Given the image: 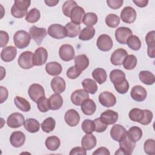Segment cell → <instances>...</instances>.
Segmentation results:
<instances>
[{"label": "cell", "mask_w": 155, "mask_h": 155, "mask_svg": "<svg viewBox=\"0 0 155 155\" xmlns=\"http://www.w3.org/2000/svg\"><path fill=\"white\" fill-rule=\"evenodd\" d=\"M29 0H16L11 8V14L16 18H22L27 15L28 8L30 5Z\"/></svg>", "instance_id": "cell-1"}, {"label": "cell", "mask_w": 155, "mask_h": 155, "mask_svg": "<svg viewBox=\"0 0 155 155\" xmlns=\"http://www.w3.org/2000/svg\"><path fill=\"white\" fill-rule=\"evenodd\" d=\"M31 40V36L25 30H18L13 36V42L15 46L20 49L27 47Z\"/></svg>", "instance_id": "cell-2"}, {"label": "cell", "mask_w": 155, "mask_h": 155, "mask_svg": "<svg viewBox=\"0 0 155 155\" xmlns=\"http://www.w3.org/2000/svg\"><path fill=\"white\" fill-rule=\"evenodd\" d=\"M136 143L130 140L127 136L119 142L120 148L115 153V154H127L130 155L133 153L135 148Z\"/></svg>", "instance_id": "cell-3"}, {"label": "cell", "mask_w": 155, "mask_h": 155, "mask_svg": "<svg viewBox=\"0 0 155 155\" xmlns=\"http://www.w3.org/2000/svg\"><path fill=\"white\" fill-rule=\"evenodd\" d=\"M47 32L49 36L57 39H63L67 36V31L65 27L59 24H54L50 25Z\"/></svg>", "instance_id": "cell-4"}, {"label": "cell", "mask_w": 155, "mask_h": 155, "mask_svg": "<svg viewBox=\"0 0 155 155\" xmlns=\"http://www.w3.org/2000/svg\"><path fill=\"white\" fill-rule=\"evenodd\" d=\"M33 53L30 51L22 52L19 56L18 63L19 67L23 69H30L34 65L33 62Z\"/></svg>", "instance_id": "cell-5"}, {"label": "cell", "mask_w": 155, "mask_h": 155, "mask_svg": "<svg viewBox=\"0 0 155 155\" xmlns=\"http://www.w3.org/2000/svg\"><path fill=\"white\" fill-rule=\"evenodd\" d=\"M28 93L30 99L36 103H37L41 98L45 96L44 88L38 84H31L28 90Z\"/></svg>", "instance_id": "cell-6"}, {"label": "cell", "mask_w": 155, "mask_h": 155, "mask_svg": "<svg viewBox=\"0 0 155 155\" xmlns=\"http://www.w3.org/2000/svg\"><path fill=\"white\" fill-rule=\"evenodd\" d=\"M96 45L101 51H108L113 47V42L109 35L107 34H102L98 37L96 42Z\"/></svg>", "instance_id": "cell-7"}, {"label": "cell", "mask_w": 155, "mask_h": 155, "mask_svg": "<svg viewBox=\"0 0 155 155\" xmlns=\"http://www.w3.org/2000/svg\"><path fill=\"white\" fill-rule=\"evenodd\" d=\"M47 58L48 53L47 50L42 47H39L35 50L33 54V65L35 66H41L47 62Z\"/></svg>", "instance_id": "cell-8"}, {"label": "cell", "mask_w": 155, "mask_h": 155, "mask_svg": "<svg viewBox=\"0 0 155 155\" xmlns=\"http://www.w3.org/2000/svg\"><path fill=\"white\" fill-rule=\"evenodd\" d=\"M110 136L114 140L119 142L127 136V131L124 126L116 124L110 130Z\"/></svg>", "instance_id": "cell-9"}, {"label": "cell", "mask_w": 155, "mask_h": 155, "mask_svg": "<svg viewBox=\"0 0 155 155\" xmlns=\"http://www.w3.org/2000/svg\"><path fill=\"white\" fill-rule=\"evenodd\" d=\"M132 34L133 32L130 28L120 27L115 31V38L119 44H126L127 39Z\"/></svg>", "instance_id": "cell-10"}, {"label": "cell", "mask_w": 155, "mask_h": 155, "mask_svg": "<svg viewBox=\"0 0 155 155\" xmlns=\"http://www.w3.org/2000/svg\"><path fill=\"white\" fill-rule=\"evenodd\" d=\"M29 34L36 43L38 45H40L44 38L46 36L47 31L44 28H40L33 25L29 30Z\"/></svg>", "instance_id": "cell-11"}, {"label": "cell", "mask_w": 155, "mask_h": 155, "mask_svg": "<svg viewBox=\"0 0 155 155\" xmlns=\"http://www.w3.org/2000/svg\"><path fill=\"white\" fill-rule=\"evenodd\" d=\"M74 50L70 44H64L61 46L59 50L60 58L64 61H70L74 58Z\"/></svg>", "instance_id": "cell-12"}, {"label": "cell", "mask_w": 155, "mask_h": 155, "mask_svg": "<svg viewBox=\"0 0 155 155\" xmlns=\"http://www.w3.org/2000/svg\"><path fill=\"white\" fill-rule=\"evenodd\" d=\"M25 122L24 116L19 113H13L7 118V124L12 128H16L21 127Z\"/></svg>", "instance_id": "cell-13"}, {"label": "cell", "mask_w": 155, "mask_h": 155, "mask_svg": "<svg viewBox=\"0 0 155 155\" xmlns=\"http://www.w3.org/2000/svg\"><path fill=\"white\" fill-rule=\"evenodd\" d=\"M99 101L104 107H111L116 104V98L112 93L109 91H104L99 94Z\"/></svg>", "instance_id": "cell-14"}, {"label": "cell", "mask_w": 155, "mask_h": 155, "mask_svg": "<svg viewBox=\"0 0 155 155\" xmlns=\"http://www.w3.org/2000/svg\"><path fill=\"white\" fill-rule=\"evenodd\" d=\"M89 98L88 93L85 90L78 89L75 90L71 94V101L75 105H81L84 101Z\"/></svg>", "instance_id": "cell-15"}, {"label": "cell", "mask_w": 155, "mask_h": 155, "mask_svg": "<svg viewBox=\"0 0 155 155\" xmlns=\"http://www.w3.org/2000/svg\"><path fill=\"white\" fill-rule=\"evenodd\" d=\"M120 18L124 22L132 24L136 19V12L131 7H125L120 13Z\"/></svg>", "instance_id": "cell-16"}, {"label": "cell", "mask_w": 155, "mask_h": 155, "mask_svg": "<svg viewBox=\"0 0 155 155\" xmlns=\"http://www.w3.org/2000/svg\"><path fill=\"white\" fill-rule=\"evenodd\" d=\"M66 124L70 127L76 126L80 120V115L74 109H70L66 111L64 116Z\"/></svg>", "instance_id": "cell-17"}, {"label": "cell", "mask_w": 155, "mask_h": 155, "mask_svg": "<svg viewBox=\"0 0 155 155\" xmlns=\"http://www.w3.org/2000/svg\"><path fill=\"white\" fill-rule=\"evenodd\" d=\"M130 95L133 100L137 102H142L146 99L147 92L144 87L137 85L132 88Z\"/></svg>", "instance_id": "cell-18"}, {"label": "cell", "mask_w": 155, "mask_h": 155, "mask_svg": "<svg viewBox=\"0 0 155 155\" xmlns=\"http://www.w3.org/2000/svg\"><path fill=\"white\" fill-rule=\"evenodd\" d=\"M128 55L127 51L124 48L116 49L112 53L110 58L111 64L114 65H120L122 64L125 58Z\"/></svg>", "instance_id": "cell-19"}, {"label": "cell", "mask_w": 155, "mask_h": 155, "mask_svg": "<svg viewBox=\"0 0 155 155\" xmlns=\"http://www.w3.org/2000/svg\"><path fill=\"white\" fill-rule=\"evenodd\" d=\"M17 49L14 46L10 45L4 47L1 53V59L6 62L12 61L16 56Z\"/></svg>", "instance_id": "cell-20"}, {"label": "cell", "mask_w": 155, "mask_h": 155, "mask_svg": "<svg viewBox=\"0 0 155 155\" xmlns=\"http://www.w3.org/2000/svg\"><path fill=\"white\" fill-rule=\"evenodd\" d=\"M118 113L111 110H107L103 112L100 116L101 120L105 124L111 125L114 124L118 119Z\"/></svg>", "instance_id": "cell-21"}, {"label": "cell", "mask_w": 155, "mask_h": 155, "mask_svg": "<svg viewBox=\"0 0 155 155\" xmlns=\"http://www.w3.org/2000/svg\"><path fill=\"white\" fill-rule=\"evenodd\" d=\"M154 30L149 31L145 37V41L147 44V54L151 58L155 57V41H154Z\"/></svg>", "instance_id": "cell-22"}, {"label": "cell", "mask_w": 155, "mask_h": 155, "mask_svg": "<svg viewBox=\"0 0 155 155\" xmlns=\"http://www.w3.org/2000/svg\"><path fill=\"white\" fill-rule=\"evenodd\" d=\"M50 85L53 91L55 93L61 94L63 93L65 90V81L60 76H56L53 78L51 81Z\"/></svg>", "instance_id": "cell-23"}, {"label": "cell", "mask_w": 155, "mask_h": 155, "mask_svg": "<svg viewBox=\"0 0 155 155\" xmlns=\"http://www.w3.org/2000/svg\"><path fill=\"white\" fill-rule=\"evenodd\" d=\"M25 140V134L19 131H14L12 133L10 137V142L11 145L16 148L22 147Z\"/></svg>", "instance_id": "cell-24"}, {"label": "cell", "mask_w": 155, "mask_h": 155, "mask_svg": "<svg viewBox=\"0 0 155 155\" xmlns=\"http://www.w3.org/2000/svg\"><path fill=\"white\" fill-rule=\"evenodd\" d=\"M85 14L84 9L82 7L78 5L71 10L70 15V18L73 23L80 25V24L82 22Z\"/></svg>", "instance_id": "cell-25"}, {"label": "cell", "mask_w": 155, "mask_h": 155, "mask_svg": "<svg viewBox=\"0 0 155 155\" xmlns=\"http://www.w3.org/2000/svg\"><path fill=\"white\" fill-rule=\"evenodd\" d=\"M82 148L85 151L94 148L96 145V138L92 134H87L82 139Z\"/></svg>", "instance_id": "cell-26"}, {"label": "cell", "mask_w": 155, "mask_h": 155, "mask_svg": "<svg viewBox=\"0 0 155 155\" xmlns=\"http://www.w3.org/2000/svg\"><path fill=\"white\" fill-rule=\"evenodd\" d=\"M110 79L114 86L117 85L126 80L124 72L119 69L112 70L110 73Z\"/></svg>", "instance_id": "cell-27"}, {"label": "cell", "mask_w": 155, "mask_h": 155, "mask_svg": "<svg viewBox=\"0 0 155 155\" xmlns=\"http://www.w3.org/2000/svg\"><path fill=\"white\" fill-rule=\"evenodd\" d=\"M81 109L84 114L90 116L93 114L96 111V105L93 100L88 98L81 104Z\"/></svg>", "instance_id": "cell-28"}, {"label": "cell", "mask_w": 155, "mask_h": 155, "mask_svg": "<svg viewBox=\"0 0 155 155\" xmlns=\"http://www.w3.org/2000/svg\"><path fill=\"white\" fill-rule=\"evenodd\" d=\"M49 106L50 110H57L61 108L63 104V99L62 96L58 93L52 94L49 99Z\"/></svg>", "instance_id": "cell-29"}, {"label": "cell", "mask_w": 155, "mask_h": 155, "mask_svg": "<svg viewBox=\"0 0 155 155\" xmlns=\"http://www.w3.org/2000/svg\"><path fill=\"white\" fill-rule=\"evenodd\" d=\"M75 67L81 71L85 70L89 65V59L85 54H79L74 58Z\"/></svg>", "instance_id": "cell-30"}, {"label": "cell", "mask_w": 155, "mask_h": 155, "mask_svg": "<svg viewBox=\"0 0 155 155\" xmlns=\"http://www.w3.org/2000/svg\"><path fill=\"white\" fill-rule=\"evenodd\" d=\"M47 73L51 76H58L60 74L62 70V65L57 62H50L45 65Z\"/></svg>", "instance_id": "cell-31"}, {"label": "cell", "mask_w": 155, "mask_h": 155, "mask_svg": "<svg viewBox=\"0 0 155 155\" xmlns=\"http://www.w3.org/2000/svg\"><path fill=\"white\" fill-rule=\"evenodd\" d=\"M145 116V110L134 108L131 109L128 114L129 118L134 122H139L141 124Z\"/></svg>", "instance_id": "cell-32"}, {"label": "cell", "mask_w": 155, "mask_h": 155, "mask_svg": "<svg viewBox=\"0 0 155 155\" xmlns=\"http://www.w3.org/2000/svg\"><path fill=\"white\" fill-rule=\"evenodd\" d=\"M24 127L27 131L31 133H34L38 132L39 130L40 124L36 119L33 118H29L25 120L24 123Z\"/></svg>", "instance_id": "cell-33"}, {"label": "cell", "mask_w": 155, "mask_h": 155, "mask_svg": "<svg viewBox=\"0 0 155 155\" xmlns=\"http://www.w3.org/2000/svg\"><path fill=\"white\" fill-rule=\"evenodd\" d=\"M142 136V131L140 128L134 126L129 128L127 131L128 138L133 141V142H136L139 141Z\"/></svg>", "instance_id": "cell-34"}, {"label": "cell", "mask_w": 155, "mask_h": 155, "mask_svg": "<svg viewBox=\"0 0 155 155\" xmlns=\"http://www.w3.org/2000/svg\"><path fill=\"white\" fill-rule=\"evenodd\" d=\"M139 78L140 81L145 85H153L155 82L154 75L150 71L143 70L139 72Z\"/></svg>", "instance_id": "cell-35"}, {"label": "cell", "mask_w": 155, "mask_h": 155, "mask_svg": "<svg viewBox=\"0 0 155 155\" xmlns=\"http://www.w3.org/2000/svg\"><path fill=\"white\" fill-rule=\"evenodd\" d=\"M14 102L16 107L24 112H28L31 109L29 102L26 99L21 96H16L14 99Z\"/></svg>", "instance_id": "cell-36"}, {"label": "cell", "mask_w": 155, "mask_h": 155, "mask_svg": "<svg viewBox=\"0 0 155 155\" xmlns=\"http://www.w3.org/2000/svg\"><path fill=\"white\" fill-rule=\"evenodd\" d=\"M45 145L48 150L56 151L59 148L61 145V141L57 136H51L46 139Z\"/></svg>", "instance_id": "cell-37"}, {"label": "cell", "mask_w": 155, "mask_h": 155, "mask_svg": "<svg viewBox=\"0 0 155 155\" xmlns=\"http://www.w3.org/2000/svg\"><path fill=\"white\" fill-rule=\"evenodd\" d=\"M65 28L67 31V36L69 38H75L78 36L81 31L80 25L73 23L72 22H68Z\"/></svg>", "instance_id": "cell-38"}, {"label": "cell", "mask_w": 155, "mask_h": 155, "mask_svg": "<svg viewBox=\"0 0 155 155\" xmlns=\"http://www.w3.org/2000/svg\"><path fill=\"white\" fill-rule=\"evenodd\" d=\"M92 76L94 79L99 84L104 83L107 79V74L105 70L102 68H97L92 72Z\"/></svg>", "instance_id": "cell-39"}, {"label": "cell", "mask_w": 155, "mask_h": 155, "mask_svg": "<svg viewBox=\"0 0 155 155\" xmlns=\"http://www.w3.org/2000/svg\"><path fill=\"white\" fill-rule=\"evenodd\" d=\"M82 85L85 91L91 94H95L97 90L96 82L94 80L90 78L85 79L82 82Z\"/></svg>", "instance_id": "cell-40"}, {"label": "cell", "mask_w": 155, "mask_h": 155, "mask_svg": "<svg viewBox=\"0 0 155 155\" xmlns=\"http://www.w3.org/2000/svg\"><path fill=\"white\" fill-rule=\"evenodd\" d=\"M95 35V29L93 27H86L84 28L79 35V39L82 41H89Z\"/></svg>", "instance_id": "cell-41"}, {"label": "cell", "mask_w": 155, "mask_h": 155, "mask_svg": "<svg viewBox=\"0 0 155 155\" xmlns=\"http://www.w3.org/2000/svg\"><path fill=\"white\" fill-rule=\"evenodd\" d=\"M137 60L136 57L133 54L127 55L125 58L122 64L124 68L128 70H131L134 69L137 65Z\"/></svg>", "instance_id": "cell-42"}, {"label": "cell", "mask_w": 155, "mask_h": 155, "mask_svg": "<svg viewBox=\"0 0 155 155\" xmlns=\"http://www.w3.org/2000/svg\"><path fill=\"white\" fill-rule=\"evenodd\" d=\"M97 20L98 18L96 13L88 12L85 14L82 19V22L87 27H93V25L97 23Z\"/></svg>", "instance_id": "cell-43"}, {"label": "cell", "mask_w": 155, "mask_h": 155, "mask_svg": "<svg viewBox=\"0 0 155 155\" xmlns=\"http://www.w3.org/2000/svg\"><path fill=\"white\" fill-rule=\"evenodd\" d=\"M56 125V122L55 120L53 117H48L45 119L41 124V128L43 131L48 133L51 131H52Z\"/></svg>", "instance_id": "cell-44"}, {"label": "cell", "mask_w": 155, "mask_h": 155, "mask_svg": "<svg viewBox=\"0 0 155 155\" xmlns=\"http://www.w3.org/2000/svg\"><path fill=\"white\" fill-rule=\"evenodd\" d=\"M127 44L129 48L134 51L139 50L141 47V41L136 35L130 36L127 39Z\"/></svg>", "instance_id": "cell-45"}, {"label": "cell", "mask_w": 155, "mask_h": 155, "mask_svg": "<svg viewBox=\"0 0 155 155\" xmlns=\"http://www.w3.org/2000/svg\"><path fill=\"white\" fill-rule=\"evenodd\" d=\"M40 17L41 13L39 10L36 8H33L27 13L25 20L29 23H35L39 20Z\"/></svg>", "instance_id": "cell-46"}, {"label": "cell", "mask_w": 155, "mask_h": 155, "mask_svg": "<svg viewBox=\"0 0 155 155\" xmlns=\"http://www.w3.org/2000/svg\"><path fill=\"white\" fill-rule=\"evenodd\" d=\"M105 21L108 27L116 28L120 23V18L115 14H109L106 16Z\"/></svg>", "instance_id": "cell-47"}, {"label": "cell", "mask_w": 155, "mask_h": 155, "mask_svg": "<svg viewBox=\"0 0 155 155\" xmlns=\"http://www.w3.org/2000/svg\"><path fill=\"white\" fill-rule=\"evenodd\" d=\"M78 6L77 3L74 1H71V0H68L66 1L63 5H62V12L64 15L67 16L70 18V15L71 12V10L75 7Z\"/></svg>", "instance_id": "cell-48"}, {"label": "cell", "mask_w": 155, "mask_h": 155, "mask_svg": "<svg viewBox=\"0 0 155 155\" xmlns=\"http://www.w3.org/2000/svg\"><path fill=\"white\" fill-rule=\"evenodd\" d=\"M143 150L146 154L150 155L155 154V142L153 139H147L143 145Z\"/></svg>", "instance_id": "cell-49"}, {"label": "cell", "mask_w": 155, "mask_h": 155, "mask_svg": "<svg viewBox=\"0 0 155 155\" xmlns=\"http://www.w3.org/2000/svg\"><path fill=\"white\" fill-rule=\"evenodd\" d=\"M81 127L84 132L86 134H91L94 131V122L90 119L84 120L81 125Z\"/></svg>", "instance_id": "cell-50"}, {"label": "cell", "mask_w": 155, "mask_h": 155, "mask_svg": "<svg viewBox=\"0 0 155 155\" xmlns=\"http://www.w3.org/2000/svg\"><path fill=\"white\" fill-rule=\"evenodd\" d=\"M36 104H37L38 108L41 112L45 113L50 110L48 99L47 98H46L45 96L41 98L37 102Z\"/></svg>", "instance_id": "cell-51"}, {"label": "cell", "mask_w": 155, "mask_h": 155, "mask_svg": "<svg viewBox=\"0 0 155 155\" xmlns=\"http://www.w3.org/2000/svg\"><path fill=\"white\" fill-rule=\"evenodd\" d=\"M94 131L97 133H102L106 130L107 128V125L104 124L100 118H96L94 120Z\"/></svg>", "instance_id": "cell-52"}, {"label": "cell", "mask_w": 155, "mask_h": 155, "mask_svg": "<svg viewBox=\"0 0 155 155\" xmlns=\"http://www.w3.org/2000/svg\"><path fill=\"white\" fill-rule=\"evenodd\" d=\"M81 72L75 66H72L67 70L66 75L70 79H74L80 76Z\"/></svg>", "instance_id": "cell-53"}, {"label": "cell", "mask_w": 155, "mask_h": 155, "mask_svg": "<svg viewBox=\"0 0 155 155\" xmlns=\"http://www.w3.org/2000/svg\"><path fill=\"white\" fill-rule=\"evenodd\" d=\"M114 87L117 92L120 94H125L128 91L129 89V84L128 81L126 79L124 82Z\"/></svg>", "instance_id": "cell-54"}, {"label": "cell", "mask_w": 155, "mask_h": 155, "mask_svg": "<svg viewBox=\"0 0 155 155\" xmlns=\"http://www.w3.org/2000/svg\"><path fill=\"white\" fill-rule=\"evenodd\" d=\"M107 3L108 6L112 9H118L123 4L124 1L122 0H107Z\"/></svg>", "instance_id": "cell-55"}, {"label": "cell", "mask_w": 155, "mask_h": 155, "mask_svg": "<svg viewBox=\"0 0 155 155\" xmlns=\"http://www.w3.org/2000/svg\"><path fill=\"white\" fill-rule=\"evenodd\" d=\"M153 117V113L150 110H145V116H144L143 119L141 124L143 125H147L150 124V122L152 120Z\"/></svg>", "instance_id": "cell-56"}, {"label": "cell", "mask_w": 155, "mask_h": 155, "mask_svg": "<svg viewBox=\"0 0 155 155\" xmlns=\"http://www.w3.org/2000/svg\"><path fill=\"white\" fill-rule=\"evenodd\" d=\"M0 37H1L0 47H4L7 44V43L8 42V40H9L8 35L6 31L1 30L0 31Z\"/></svg>", "instance_id": "cell-57"}, {"label": "cell", "mask_w": 155, "mask_h": 155, "mask_svg": "<svg viewBox=\"0 0 155 155\" xmlns=\"http://www.w3.org/2000/svg\"><path fill=\"white\" fill-rule=\"evenodd\" d=\"M93 155H98V154H104V155H110V153L108 148L104 147H101L97 148L95 151L93 153Z\"/></svg>", "instance_id": "cell-58"}, {"label": "cell", "mask_w": 155, "mask_h": 155, "mask_svg": "<svg viewBox=\"0 0 155 155\" xmlns=\"http://www.w3.org/2000/svg\"><path fill=\"white\" fill-rule=\"evenodd\" d=\"M0 90H1V102L0 103H3L8 97V90L6 88L1 86L0 87Z\"/></svg>", "instance_id": "cell-59"}, {"label": "cell", "mask_w": 155, "mask_h": 155, "mask_svg": "<svg viewBox=\"0 0 155 155\" xmlns=\"http://www.w3.org/2000/svg\"><path fill=\"white\" fill-rule=\"evenodd\" d=\"M70 155H73V154H84L86 155L87 153L86 151L83 149L81 147H74L73 149H71V151L70 152Z\"/></svg>", "instance_id": "cell-60"}, {"label": "cell", "mask_w": 155, "mask_h": 155, "mask_svg": "<svg viewBox=\"0 0 155 155\" xmlns=\"http://www.w3.org/2000/svg\"><path fill=\"white\" fill-rule=\"evenodd\" d=\"M133 2L139 7H145L148 3V0H133Z\"/></svg>", "instance_id": "cell-61"}, {"label": "cell", "mask_w": 155, "mask_h": 155, "mask_svg": "<svg viewBox=\"0 0 155 155\" xmlns=\"http://www.w3.org/2000/svg\"><path fill=\"white\" fill-rule=\"evenodd\" d=\"M45 3L50 7H53V6H55L58 2H59V0L57 1H53V0H49V1H44Z\"/></svg>", "instance_id": "cell-62"}]
</instances>
